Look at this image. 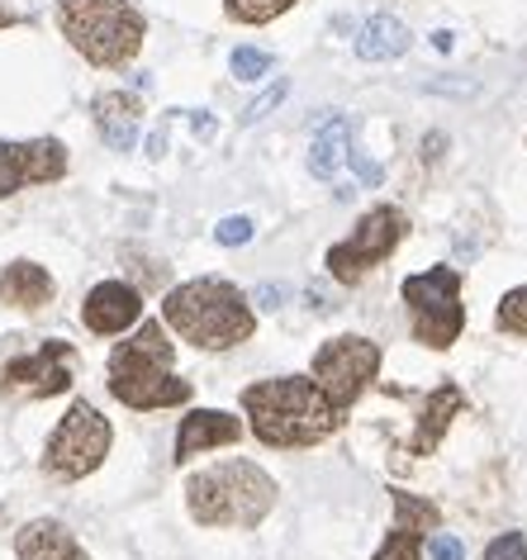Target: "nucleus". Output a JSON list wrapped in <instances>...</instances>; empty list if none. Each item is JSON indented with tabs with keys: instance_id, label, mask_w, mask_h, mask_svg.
<instances>
[{
	"instance_id": "11",
	"label": "nucleus",
	"mask_w": 527,
	"mask_h": 560,
	"mask_svg": "<svg viewBox=\"0 0 527 560\" xmlns=\"http://www.w3.org/2000/svg\"><path fill=\"white\" fill-rule=\"evenodd\" d=\"M67 176V148L58 138H30V143H0V200L24 186H48Z\"/></svg>"
},
{
	"instance_id": "31",
	"label": "nucleus",
	"mask_w": 527,
	"mask_h": 560,
	"mask_svg": "<svg viewBox=\"0 0 527 560\" xmlns=\"http://www.w3.org/2000/svg\"><path fill=\"white\" fill-rule=\"evenodd\" d=\"M5 24H15V15H10V10H0V30H5Z\"/></svg>"
},
{
	"instance_id": "15",
	"label": "nucleus",
	"mask_w": 527,
	"mask_h": 560,
	"mask_svg": "<svg viewBox=\"0 0 527 560\" xmlns=\"http://www.w3.org/2000/svg\"><path fill=\"white\" fill-rule=\"evenodd\" d=\"M243 438V423L224 409H196L181 418V432H176V460H190L200 452H214V446H233Z\"/></svg>"
},
{
	"instance_id": "18",
	"label": "nucleus",
	"mask_w": 527,
	"mask_h": 560,
	"mask_svg": "<svg viewBox=\"0 0 527 560\" xmlns=\"http://www.w3.org/2000/svg\"><path fill=\"white\" fill-rule=\"evenodd\" d=\"M52 300V276L38 261H10L0 271V304L10 310H44Z\"/></svg>"
},
{
	"instance_id": "24",
	"label": "nucleus",
	"mask_w": 527,
	"mask_h": 560,
	"mask_svg": "<svg viewBox=\"0 0 527 560\" xmlns=\"http://www.w3.org/2000/svg\"><path fill=\"white\" fill-rule=\"evenodd\" d=\"M484 560H527V537L523 532H504L484 546Z\"/></svg>"
},
{
	"instance_id": "8",
	"label": "nucleus",
	"mask_w": 527,
	"mask_h": 560,
	"mask_svg": "<svg viewBox=\"0 0 527 560\" xmlns=\"http://www.w3.org/2000/svg\"><path fill=\"white\" fill-rule=\"evenodd\" d=\"M376 371H380V347L371 338H352V332H347V338H328L314 352V375L309 381L324 389V399L332 404V409L347 413L371 389Z\"/></svg>"
},
{
	"instance_id": "22",
	"label": "nucleus",
	"mask_w": 527,
	"mask_h": 560,
	"mask_svg": "<svg viewBox=\"0 0 527 560\" xmlns=\"http://www.w3.org/2000/svg\"><path fill=\"white\" fill-rule=\"evenodd\" d=\"M494 324L513 332V338H527V285L518 290H508L504 300H499V310H494Z\"/></svg>"
},
{
	"instance_id": "25",
	"label": "nucleus",
	"mask_w": 527,
	"mask_h": 560,
	"mask_svg": "<svg viewBox=\"0 0 527 560\" xmlns=\"http://www.w3.org/2000/svg\"><path fill=\"white\" fill-rule=\"evenodd\" d=\"M214 237L224 247H243V243H253V219H243V214H233V219H224L214 229Z\"/></svg>"
},
{
	"instance_id": "29",
	"label": "nucleus",
	"mask_w": 527,
	"mask_h": 560,
	"mask_svg": "<svg viewBox=\"0 0 527 560\" xmlns=\"http://www.w3.org/2000/svg\"><path fill=\"white\" fill-rule=\"evenodd\" d=\"M190 129H196V138H214V119H210V115H204V109H200V115L190 119Z\"/></svg>"
},
{
	"instance_id": "9",
	"label": "nucleus",
	"mask_w": 527,
	"mask_h": 560,
	"mask_svg": "<svg viewBox=\"0 0 527 560\" xmlns=\"http://www.w3.org/2000/svg\"><path fill=\"white\" fill-rule=\"evenodd\" d=\"M405 233H409L405 209L376 205L371 214H362V223L352 229L347 243H332L328 247V271H332V280H342V285H356V280H366V271H376L380 261H390V252L405 243Z\"/></svg>"
},
{
	"instance_id": "26",
	"label": "nucleus",
	"mask_w": 527,
	"mask_h": 560,
	"mask_svg": "<svg viewBox=\"0 0 527 560\" xmlns=\"http://www.w3.org/2000/svg\"><path fill=\"white\" fill-rule=\"evenodd\" d=\"M285 101V81H276V86L267 91V95H257V101L253 105H247V115H243V124H257L261 115H267V109H276V105H281Z\"/></svg>"
},
{
	"instance_id": "1",
	"label": "nucleus",
	"mask_w": 527,
	"mask_h": 560,
	"mask_svg": "<svg viewBox=\"0 0 527 560\" xmlns=\"http://www.w3.org/2000/svg\"><path fill=\"white\" fill-rule=\"evenodd\" d=\"M243 413L267 446H318L342 428V413L324 399L309 375H276L243 389Z\"/></svg>"
},
{
	"instance_id": "12",
	"label": "nucleus",
	"mask_w": 527,
	"mask_h": 560,
	"mask_svg": "<svg viewBox=\"0 0 527 560\" xmlns=\"http://www.w3.org/2000/svg\"><path fill=\"white\" fill-rule=\"evenodd\" d=\"M390 503H395V527L371 560H423V537L442 527L437 503L409 494V489H390Z\"/></svg>"
},
{
	"instance_id": "16",
	"label": "nucleus",
	"mask_w": 527,
	"mask_h": 560,
	"mask_svg": "<svg viewBox=\"0 0 527 560\" xmlns=\"http://www.w3.org/2000/svg\"><path fill=\"white\" fill-rule=\"evenodd\" d=\"M95 115V129H101V138L115 152H129L138 143V124H143V101H138L133 91H105L95 95L91 105Z\"/></svg>"
},
{
	"instance_id": "23",
	"label": "nucleus",
	"mask_w": 527,
	"mask_h": 560,
	"mask_svg": "<svg viewBox=\"0 0 527 560\" xmlns=\"http://www.w3.org/2000/svg\"><path fill=\"white\" fill-rule=\"evenodd\" d=\"M271 52L267 48H233V58H229V67H233V77L238 81H261L271 72Z\"/></svg>"
},
{
	"instance_id": "27",
	"label": "nucleus",
	"mask_w": 527,
	"mask_h": 560,
	"mask_svg": "<svg viewBox=\"0 0 527 560\" xmlns=\"http://www.w3.org/2000/svg\"><path fill=\"white\" fill-rule=\"evenodd\" d=\"M428 556L433 560H466V546L456 537H447V532H437V537L428 541Z\"/></svg>"
},
{
	"instance_id": "14",
	"label": "nucleus",
	"mask_w": 527,
	"mask_h": 560,
	"mask_svg": "<svg viewBox=\"0 0 527 560\" xmlns=\"http://www.w3.org/2000/svg\"><path fill=\"white\" fill-rule=\"evenodd\" d=\"M461 409H466V395H461V385H437L433 395L423 399V409H419V423H413V438L399 446L409 460L413 456H433L437 452V442L447 438V428H452V418H461Z\"/></svg>"
},
{
	"instance_id": "20",
	"label": "nucleus",
	"mask_w": 527,
	"mask_h": 560,
	"mask_svg": "<svg viewBox=\"0 0 527 560\" xmlns=\"http://www.w3.org/2000/svg\"><path fill=\"white\" fill-rule=\"evenodd\" d=\"M409 44H413V38H409V30H405V20L376 15V20L362 24V34H356V58H366V62H390V58H405Z\"/></svg>"
},
{
	"instance_id": "5",
	"label": "nucleus",
	"mask_w": 527,
	"mask_h": 560,
	"mask_svg": "<svg viewBox=\"0 0 527 560\" xmlns=\"http://www.w3.org/2000/svg\"><path fill=\"white\" fill-rule=\"evenodd\" d=\"M58 30L91 67H129L148 24L129 0H58Z\"/></svg>"
},
{
	"instance_id": "10",
	"label": "nucleus",
	"mask_w": 527,
	"mask_h": 560,
	"mask_svg": "<svg viewBox=\"0 0 527 560\" xmlns=\"http://www.w3.org/2000/svg\"><path fill=\"white\" fill-rule=\"evenodd\" d=\"M72 342L44 338L34 352H15L0 366V395H24V399H48L72 385Z\"/></svg>"
},
{
	"instance_id": "21",
	"label": "nucleus",
	"mask_w": 527,
	"mask_h": 560,
	"mask_svg": "<svg viewBox=\"0 0 527 560\" xmlns=\"http://www.w3.org/2000/svg\"><path fill=\"white\" fill-rule=\"evenodd\" d=\"M290 5H295V0H224L229 20H238V24H271L276 15H285Z\"/></svg>"
},
{
	"instance_id": "30",
	"label": "nucleus",
	"mask_w": 527,
	"mask_h": 560,
	"mask_svg": "<svg viewBox=\"0 0 527 560\" xmlns=\"http://www.w3.org/2000/svg\"><path fill=\"white\" fill-rule=\"evenodd\" d=\"M162 152H166V133L157 129V133L148 138V158H162Z\"/></svg>"
},
{
	"instance_id": "4",
	"label": "nucleus",
	"mask_w": 527,
	"mask_h": 560,
	"mask_svg": "<svg viewBox=\"0 0 527 560\" xmlns=\"http://www.w3.org/2000/svg\"><path fill=\"white\" fill-rule=\"evenodd\" d=\"M186 509L200 527H257L276 509V480L253 460H219L190 475Z\"/></svg>"
},
{
	"instance_id": "17",
	"label": "nucleus",
	"mask_w": 527,
	"mask_h": 560,
	"mask_svg": "<svg viewBox=\"0 0 527 560\" xmlns=\"http://www.w3.org/2000/svg\"><path fill=\"white\" fill-rule=\"evenodd\" d=\"M15 556L20 560H91L72 532H67L62 523H52V517H34V523L20 527Z\"/></svg>"
},
{
	"instance_id": "13",
	"label": "nucleus",
	"mask_w": 527,
	"mask_h": 560,
	"mask_svg": "<svg viewBox=\"0 0 527 560\" xmlns=\"http://www.w3.org/2000/svg\"><path fill=\"white\" fill-rule=\"evenodd\" d=\"M138 318H143V295L133 285H124V280H101L81 304V324L101 332V338H115V332L133 328Z\"/></svg>"
},
{
	"instance_id": "19",
	"label": "nucleus",
	"mask_w": 527,
	"mask_h": 560,
	"mask_svg": "<svg viewBox=\"0 0 527 560\" xmlns=\"http://www.w3.org/2000/svg\"><path fill=\"white\" fill-rule=\"evenodd\" d=\"M352 133H356V124L347 119V115H332L324 129L314 133V148H309V172L318 180H332L342 172V162L352 158Z\"/></svg>"
},
{
	"instance_id": "28",
	"label": "nucleus",
	"mask_w": 527,
	"mask_h": 560,
	"mask_svg": "<svg viewBox=\"0 0 527 560\" xmlns=\"http://www.w3.org/2000/svg\"><path fill=\"white\" fill-rule=\"evenodd\" d=\"M257 300L267 304V310H276V304L285 300V290H281V285H261V290H257Z\"/></svg>"
},
{
	"instance_id": "3",
	"label": "nucleus",
	"mask_w": 527,
	"mask_h": 560,
	"mask_svg": "<svg viewBox=\"0 0 527 560\" xmlns=\"http://www.w3.org/2000/svg\"><path fill=\"white\" fill-rule=\"evenodd\" d=\"M176 347L166 342L162 324H143L129 342L109 352V395L129 409H176L190 399V381L172 371Z\"/></svg>"
},
{
	"instance_id": "7",
	"label": "nucleus",
	"mask_w": 527,
	"mask_h": 560,
	"mask_svg": "<svg viewBox=\"0 0 527 560\" xmlns=\"http://www.w3.org/2000/svg\"><path fill=\"white\" fill-rule=\"evenodd\" d=\"M109 438H115V432H109L101 409L77 399L44 446V470L58 475V480H81V475L101 470V460L109 456Z\"/></svg>"
},
{
	"instance_id": "2",
	"label": "nucleus",
	"mask_w": 527,
	"mask_h": 560,
	"mask_svg": "<svg viewBox=\"0 0 527 560\" xmlns=\"http://www.w3.org/2000/svg\"><path fill=\"white\" fill-rule=\"evenodd\" d=\"M162 318H166V328H176L186 342L204 347V352H229V347L253 338V328H257V314L243 300V290L219 276L176 285L162 300Z\"/></svg>"
},
{
	"instance_id": "6",
	"label": "nucleus",
	"mask_w": 527,
	"mask_h": 560,
	"mask_svg": "<svg viewBox=\"0 0 527 560\" xmlns=\"http://www.w3.org/2000/svg\"><path fill=\"white\" fill-rule=\"evenodd\" d=\"M409 314H413V338L433 352H447V347L461 338L466 328V304H461V271L456 266H428V271L409 276L399 285Z\"/></svg>"
}]
</instances>
